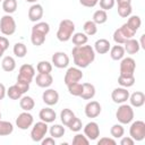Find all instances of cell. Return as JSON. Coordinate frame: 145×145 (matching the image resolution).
<instances>
[{
	"label": "cell",
	"mask_w": 145,
	"mask_h": 145,
	"mask_svg": "<svg viewBox=\"0 0 145 145\" xmlns=\"http://www.w3.org/2000/svg\"><path fill=\"white\" fill-rule=\"evenodd\" d=\"M17 87H18V89L23 93V94H25L28 89H29V83H26V82H22V80H17L16 82V84H15Z\"/></svg>",
	"instance_id": "cell-49"
},
{
	"label": "cell",
	"mask_w": 145,
	"mask_h": 145,
	"mask_svg": "<svg viewBox=\"0 0 145 145\" xmlns=\"http://www.w3.org/2000/svg\"><path fill=\"white\" fill-rule=\"evenodd\" d=\"M45 37H46V35L37 33V32H32L31 33V42H32L33 45H36V46L42 45L45 42Z\"/></svg>",
	"instance_id": "cell-40"
},
{
	"label": "cell",
	"mask_w": 145,
	"mask_h": 145,
	"mask_svg": "<svg viewBox=\"0 0 145 145\" xmlns=\"http://www.w3.org/2000/svg\"><path fill=\"white\" fill-rule=\"evenodd\" d=\"M34 77H35V69L31 63H24L23 66H20L17 80H22V82H26L31 84Z\"/></svg>",
	"instance_id": "cell-8"
},
{
	"label": "cell",
	"mask_w": 145,
	"mask_h": 145,
	"mask_svg": "<svg viewBox=\"0 0 145 145\" xmlns=\"http://www.w3.org/2000/svg\"><path fill=\"white\" fill-rule=\"evenodd\" d=\"M135 140L130 136H122L120 139V145H134Z\"/></svg>",
	"instance_id": "cell-51"
},
{
	"label": "cell",
	"mask_w": 145,
	"mask_h": 145,
	"mask_svg": "<svg viewBox=\"0 0 145 145\" xmlns=\"http://www.w3.org/2000/svg\"><path fill=\"white\" fill-rule=\"evenodd\" d=\"M2 1H3V0H0V2H2Z\"/></svg>",
	"instance_id": "cell-58"
},
{
	"label": "cell",
	"mask_w": 145,
	"mask_h": 145,
	"mask_svg": "<svg viewBox=\"0 0 145 145\" xmlns=\"http://www.w3.org/2000/svg\"><path fill=\"white\" fill-rule=\"evenodd\" d=\"M83 29L87 36H93L97 33V25L93 20H86L83 25Z\"/></svg>",
	"instance_id": "cell-35"
},
{
	"label": "cell",
	"mask_w": 145,
	"mask_h": 145,
	"mask_svg": "<svg viewBox=\"0 0 145 145\" xmlns=\"http://www.w3.org/2000/svg\"><path fill=\"white\" fill-rule=\"evenodd\" d=\"M135 69H136V61L133 58L123 57L120 60V66H119L120 75H134Z\"/></svg>",
	"instance_id": "cell-12"
},
{
	"label": "cell",
	"mask_w": 145,
	"mask_h": 145,
	"mask_svg": "<svg viewBox=\"0 0 145 145\" xmlns=\"http://www.w3.org/2000/svg\"><path fill=\"white\" fill-rule=\"evenodd\" d=\"M110 48H111V44H110V42H109L106 39H100V40L95 41V43H94V48H93V49H94L95 53H99V54H105V53L109 52Z\"/></svg>",
	"instance_id": "cell-21"
},
{
	"label": "cell",
	"mask_w": 145,
	"mask_h": 145,
	"mask_svg": "<svg viewBox=\"0 0 145 145\" xmlns=\"http://www.w3.org/2000/svg\"><path fill=\"white\" fill-rule=\"evenodd\" d=\"M118 84H119L121 87L129 88V87L134 86V84H135V76H134V75H120V74H119Z\"/></svg>",
	"instance_id": "cell-26"
},
{
	"label": "cell",
	"mask_w": 145,
	"mask_h": 145,
	"mask_svg": "<svg viewBox=\"0 0 145 145\" xmlns=\"http://www.w3.org/2000/svg\"><path fill=\"white\" fill-rule=\"evenodd\" d=\"M43 14H44V10H43L42 5L33 3L28 9V19L33 23H37L43 17Z\"/></svg>",
	"instance_id": "cell-17"
},
{
	"label": "cell",
	"mask_w": 145,
	"mask_h": 145,
	"mask_svg": "<svg viewBox=\"0 0 145 145\" xmlns=\"http://www.w3.org/2000/svg\"><path fill=\"white\" fill-rule=\"evenodd\" d=\"M39 118H40V120H42L46 123H51V122H54V120L57 119V113L53 109H51L50 106H46V108H43L40 110Z\"/></svg>",
	"instance_id": "cell-18"
},
{
	"label": "cell",
	"mask_w": 145,
	"mask_h": 145,
	"mask_svg": "<svg viewBox=\"0 0 145 145\" xmlns=\"http://www.w3.org/2000/svg\"><path fill=\"white\" fill-rule=\"evenodd\" d=\"M75 117H76V116H75V113L72 112V110H70V109H68V108L63 109V110L60 112V120H61L62 125L66 126V127L71 122V120H72Z\"/></svg>",
	"instance_id": "cell-31"
},
{
	"label": "cell",
	"mask_w": 145,
	"mask_h": 145,
	"mask_svg": "<svg viewBox=\"0 0 145 145\" xmlns=\"http://www.w3.org/2000/svg\"><path fill=\"white\" fill-rule=\"evenodd\" d=\"M111 99L114 103L117 104H122V103H126L129 99V91L125 87H117L112 91L111 93Z\"/></svg>",
	"instance_id": "cell-13"
},
{
	"label": "cell",
	"mask_w": 145,
	"mask_h": 145,
	"mask_svg": "<svg viewBox=\"0 0 145 145\" xmlns=\"http://www.w3.org/2000/svg\"><path fill=\"white\" fill-rule=\"evenodd\" d=\"M84 135L88 138V140H96L100 136V127L95 121L87 122L84 127Z\"/></svg>",
	"instance_id": "cell-14"
},
{
	"label": "cell",
	"mask_w": 145,
	"mask_h": 145,
	"mask_svg": "<svg viewBox=\"0 0 145 145\" xmlns=\"http://www.w3.org/2000/svg\"><path fill=\"white\" fill-rule=\"evenodd\" d=\"M72 41V44L75 46H79V45H84V44H87V41H88V36L85 34V33H82V32H77V33H74L71 39Z\"/></svg>",
	"instance_id": "cell-30"
},
{
	"label": "cell",
	"mask_w": 145,
	"mask_h": 145,
	"mask_svg": "<svg viewBox=\"0 0 145 145\" xmlns=\"http://www.w3.org/2000/svg\"><path fill=\"white\" fill-rule=\"evenodd\" d=\"M7 95L9 99L11 100H19L24 94L18 89V87L16 85H11L8 89H7Z\"/></svg>",
	"instance_id": "cell-42"
},
{
	"label": "cell",
	"mask_w": 145,
	"mask_h": 145,
	"mask_svg": "<svg viewBox=\"0 0 145 145\" xmlns=\"http://www.w3.org/2000/svg\"><path fill=\"white\" fill-rule=\"evenodd\" d=\"M14 131V125L10 121L0 119V136H9Z\"/></svg>",
	"instance_id": "cell-34"
},
{
	"label": "cell",
	"mask_w": 145,
	"mask_h": 145,
	"mask_svg": "<svg viewBox=\"0 0 145 145\" xmlns=\"http://www.w3.org/2000/svg\"><path fill=\"white\" fill-rule=\"evenodd\" d=\"M92 20H93L96 25H102V24H104V23L108 20V14H106V11L103 10V9H99V10L94 11L93 17H92Z\"/></svg>",
	"instance_id": "cell-32"
},
{
	"label": "cell",
	"mask_w": 145,
	"mask_h": 145,
	"mask_svg": "<svg viewBox=\"0 0 145 145\" xmlns=\"http://www.w3.org/2000/svg\"><path fill=\"white\" fill-rule=\"evenodd\" d=\"M19 106L23 111H31L35 106V101L33 100L32 96L28 95H23L19 99Z\"/></svg>",
	"instance_id": "cell-25"
},
{
	"label": "cell",
	"mask_w": 145,
	"mask_h": 145,
	"mask_svg": "<svg viewBox=\"0 0 145 145\" xmlns=\"http://www.w3.org/2000/svg\"><path fill=\"white\" fill-rule=\"evenodd\" d=\"M118 6H123V5H131V0H116Z\"/></svg>",
	"instance_id": "cell-54"
},
{
	"label": "cell",
	"mask_w": 145,
	"mask_h": 145,
	"mask_svg": "<svg viewBox=\"0 0 145 145\" xmlns=\"http://www.w3.org/2000/svg\"><path fill=\"white\" fill-rule=\"evenodd\" d=\"M127 26L133 31V32H137L138 29H139V27H140V25H142V19H140V17L139 16H137V15H130L129 17H128V20H127Z\"/></svg>",
	"instance_id": "cell-28"
},
{
	"label": "cell",
	"mask_w": 145,
	"mask_h": 145,
	"mask_svg": "<svg viewBox=\"0 0 145 145\" xmlns=\"http://www.w3.org/2000/svg\"><path fill=\"white\" fill-rule=\"evenodd\" d=\"M79 3L86 8H94L99 3V0H79Z\"/></svg>",
	"instance_id": "cell-50"
},
{
	"label": "cell",
	"mask_w": 145,
	"mask_h": 145,
	"mask_svg": "<svg viewBox=\"0 0 145 145\" xmlns=\"http://www.w3.org/2000/svg\"><path fill=\"white\" fill-rule=\"evenodd\" d=\"M123 49H125V52H127L128 54H136L139 50H140V45L138 43L137 40H135L134 37L127 40L125 43H123Z\"/></svg>",
	"instance_id": "cell-22"
},
{
	"label": "cell",
	"mask_w": 145,
	"mask_h": 145,
	"mask_svg": "<svg viewBox=\"0 0 145 145\" xmlns=\"http://www.w3.org/2000/svg\"><path fill=\"white\" fill-rule=\"evenodd\" d=\"M48 131L50 133V136H51V137H53V138H61V137L65 135L66 129H65V127H63L62 125H60V123H54V125H52V126L49 128Z\"/></svg>",
	"instance_id": "cell-29"
},
{
	"label": "cell",
	"mask_w": 145,
	"mask_h": 145,
	"mask_svg": "<svg viewBox=\"0 0 145 145\" xmlns=\"http://www.w3.org/2000/svg\"><path fill=\"white\" fill-rule=\"evenodd\" d=\"M32 32H37V33L48 35L49 32H50V25L46 22H37L32 27Z\"/></svg>",
	"instance_id": "cell-36"
},
{
	"label": "cell",
	"mask_w": 145,
	"mask_h": 145,
	"mask_svg": "<svg viewBox=\"0 0 145 145\" xmlns=\"http://www.w3.org/2000/svg\"><path fill=\"white\" fill-rule=\"evenodd\" d=\"M42 100L48 106L56 105L59 102V93L53 88H45V91L42 94Z\"/></svg>",
	"instance_id": "cell-15"
},
{
	"label": "cell",
	"mask_w": 145,
	"mask_h": 145,
	"mask_svg": "<svg viewBox=\"0 0 145 145\" xmlns=\"http://www.w3.org/2000/svg\"><path fill=\"white\" fill-rule=\"evenodd\" d=\"M110 57H111V59L112 60H114V61H119V60H121L123 57H125V49H123V46L121 45V44H117V45H113V46H111L110 48Z\"/></svg>",
	"instance_id": "cell-24"
},
{
	"label": "cell",
	"mask_w": 145,
	"mask_h": 145,
	"mask_svg": "<svg viewBox=\"0 0 145 145\" xmlns=\"http://www.w3.org/2000/svg\"><path fill=\"white\" fill-rule=\"evenodd\" d=\"M51 63H52V66H54L56 68H59V69L67 68L69 65V57L67 53H65L62 51L54 52L51 58Z\"/></svg>",
	"instance_id": "cell-11"
},
{
	"label": "cell",
	"mask_w": 145,
	"mask_h": 145,
	"mask_svg": "<svg viewBox=\"0 0 145 145\" xmlns=\"http://www.w3.org/2000/svg\"><path fill=\"white\" fill-rule=\"evenodd\" d=\"M9 48V40L6 36H0V58L3 57V53Z\"/></svg>",
	"instance_id": "cell-47"
},
{
	"label": "cell",
	"mask_w": 145,
	"mask_h": 145,
	"mask_svg": "<svg viewBox=\"0 0 145 145\" xmlns=\"http://www.w3.org/2000/svg\"><path fill=\"white\" fill-rule=\"evenodd\" d=\"M75 23L70 19H62L59 23L58 31H57V39L60 42H67L71 39L72 34L75 33Z\"/></svg>",
	"instance_id": "cell-2"
},
{
	"label": "cell",
	"mask_w": 145,
	"mask_h": 145,
	"mask_svg": "<svg viewBox=\"0 0 145 145\" xmlns=\"http://www.w3.org/2000/svg\"><path fill=\"white\" fill-rule=\"evenodd\" d=\"M89 140L88 138L83 134H76L72 138V145H88Z\"/></svg>",
	"instance_id": "cell-45"
},
{
	"label": "cell",
	"mask_w": 145,
	"mask_h": 145,
	"mask_svg": "<svg viewBox=\"0 0 145 145\" xmlns=\"http://www.w3.org/2000/svg\"><path fill=\"white\" fill-rule=\"evenodd\" d=\"M117 142L116 139L112 137H102L97 140V145H116Z\"/></svg>",
	"instance_id": "cell-48"
},
{
	"label": "cell",
	"mask_w": 145,
	"mask_h": 145,
	"mask_svg": "<svg viewBox=\"0 0 145 145\" xmlns=\"http://www.w3.org/2000/svg\"><path fill=\"white\" fill-rule=\"evenodd\" d=\"M6 95H7V89H6V86H5L2 83H0V101H1V100H3Z\"/></svg>",
	"instance_id": "cell-53"
},
{
	"label": "cell",
	"mask_w": 145,
	"mask_h": 145,
	"mask_svg": "<svg viewBox=\"0 0 145 145\" xmlns=\"http://www.w3.org/2000/svg\"><path fill=\"white\" fill-rule=\"evenodd\" d=\"M135 34H136V33L133 32V31L127 26V24L125 23V24L121 25V27L117 28V29L113 32L112 37H113V41H114L117 44H123L127 40L134 37Z\"/></svg>",
	"instance_id": "cell-4"
},
{
	"label": "cell",
	"mask_w": 145,
	"mask_h": 145,
	"mask_svg": "<svg viewBox=\"0 0 145 145\" xmlns=\"http://www.w3.org/2000/svg\"><path fill=\"white\" fill-rule=\"evenodd\" d=\"M0 32L5 36H10L16 32V22L14 17L9 14H6L0 19Z\"/></svg>",
	"instance_id": "cell-5"
},
{
	"label": "cell",
	"mask_w": 145,
	"mask_h": 145,
	"mask_svg": "<svg viewBox=\"0 0 145 145\" xmlns=\"http://www.w3.org/2000/svg\"><path fill=\"white\" fill-rule=\"evenodd\" d=\"M17 7H18V3H17V0H3L2 1V9L6 14H14L16 10H17Z\"/></svg>",
	"instance_id": "cell-33"
},
{
	"label": "cell",
	"mask_w": 145,
	"mask_h": 145,
	"mask_svg": "<svg viewBox=\"0 0 145 145\" xmlns=\"http://www.w3.org/2000/svg\"><path fill=\"white\" fill-rule=\"evenodd\" d=\"M42 145H56V138L49 136V137H44L41 142H40Z\"/></svg>",
	"instance_id": "cell-52"
},
{
	"label": "cell",
	"mask_w": 145,
	"mask_h": 145,
	"mask_svg": "<svg viewBox=\"0 0 145 145\" xmlns=\"http://www.w3.org/2000/svg\"><path fill=\"white\" fill-rule=\"evenodd\" d=\"M35 83L41 88H48L53 83V77L51 74H37L35 77Z\"/></svg>",
	"instance_id": "cell-19"
},
{
	"label": "cell",
	"mask_w": 145,
	"mask_h": 145,
	"mask_svg": "<svg viewBox=\"0 0 145 145\" xmlns=\"http://www.w3.org/2000/svg\"><path fill=\"white\" fill-rule=\"evenodd\" d=\"M118 15L122 18H128L131 12H133V8L131 5H123V6H118Z\"/></svg>",
	"instance_id": "cell-43"
},
{
	"label": "cell",
	"mask_w": 145,
	"mask_h": 145,
	"mask_svg": "<svg viewBox=\"0 0 145 145\" xmlns=\"http://www.w3.org/2000/svg\"><path fill=\"white\" fill-rule=\"evenodd\" d=\"M72 60L76 67L83 69L87 68L95 60V51L93 46L84 44L79 46H74L71 50Z\"/></svg>",
	"instance_id": "cell-1"
},
{
	"label": "cell",
	"mask_w": 145,
	"mask_h": 145,
	"mask_svg": "<svg viewBox=\"0 0 145 145\" xmlns=\"http://www.w3.org/2000/svg\"><path fill=\"white\" fill-rule=\"evenodd\" d=\"M144 39H145V34H142V35H140V41H138V43H139V45H140V49H145Z\"/></svg>",
	"instance_id": "cell-55"
},
{
	"label": "cell",
	"mask_w": 145,
	"mask_h": 145,
	"mask_svg": "<svg viewBox=\"0 0 145 145\" xmlns=\"http://www.w3.org/2000/svg\"><path fill=\"white\" fill-rule=\"evenodd\" d=\"M110 134L113 138H121L125 134V128L121 123H116L110 128Z\"/></svg>",
	"instance_id": "cell-41"
},
{
	"label": "cell",
	"mask_w": 145,
	"mask_h": 145,
	"mask_svg": "<svg viewBox=\"0 0 145 145\" xmlns=\"http://www.w3.org/2000/svg\"><path fill=\"white\" fill-rule=\"evenodd\" d=\"M1 67L5 71L7 72H11L15 70L16 68V61L15 59L11 57V56H6L2 58V61H1Z\"/></svg>",
	"instance_id": "cell-27"
},
{
	"label": "cell",
	"mask_w": 145,
	"mask_h": 145,
	"mask_svg": "<svg viewBox=\"0 0 145 145\" xmlns=\"http://www.w3.org/2000/svg\"><path fill=\"white\" fill-rule=\"evenodd\" d=\"M99 3H100V8L106 11L114 7L116 0H99Z\"/></svg>",
	"instance_id": "cell-46"
},
{
	"label": "cell",
	"mask_w": 145,
	"mask_h": 145,
	"mask_svg": "<svg viewBox=\"0 0 145 145\" xmlns=\"http://www.w3.org/2000/svg\"><path fill=\"white\" fill-rule=\"evenodd\" d=\"M129 102L133 108H140L145 103V94L140 91H136L133 94H129Z\"/></svg>",
	"instance_id": "cell-20"
},
{
	"label": "cell",
	"mask_w": 145,
	"mask_h": 145,
	"mask_svg": "<svg viewBox=\"0 0 145 145\" xmlns=\"http://www.w3.org/2000/svg\"><path fill=\"white\" fill-rule=\"evenodd\" d=\"M0 119H1V112H0Z\"/></svg>",
	"instance_id": "cell-57"
},
{
	"label": "cell",
	"mask_w": 145,
	"mask_h": 145,
	"mask_svg": "<svg viewBox=\"0 0 145 145\" xmlns=\"http://www.w3.org/2000/svg\"><path fill=\"white\" fill-rule=\"evenodd\" d=\"M33 123H34V118L29 113V111H23L16 118V127H18V129L27 130L33 126Z\"/></svg>",
	"instance_id": "cell-9"
},
{
	"label": "cell",
	"mask_w": 145,
	"mask_h": 145,
	"mask_svg": "<svg viewBox=\"0 0 145 145\" xmlns=\"http://www.w3.org/2000/svg\"><path fill=\"white\" fill-rule=\"evenodd\" d=\"M36 70L40 74H51L52 71V63L46 60H41L36 65Z\"/></svg>",
	"instance_id": "cell-38"
},
{
	"label": "cell",
	"mask_w": 145,
	"mask_h": 145,
	"mask_svg": "<svg viewBox=\"0 0 145 145\" xmlns=\"http://www.w3.org/2000/svg\"><path fill=\"white\" fill-rule=\"evenodd\" d=\"M83 77H84V74H83L80 68H78V67H70V68L67 69L66 74H65L63 82H65V84L67 86L68 84L80 82Z\"/></svg>",
	"instance_id": "cell-10"
},
{
	"label": "cell",
	"mask_w": 145,
	"mask_h": 145,
	"mask_svg": "<svg viewBox=\"0 0 145 145\" xmlns=\"http://www.w3.org/2000/svg\"><path fill=\"white\" fill-rule=\"evenodd\" d=\"M101 111H102V106L97 101H89L84 109L85 116L87 118H96L100 116Z\"/></svg>",
	"instance_id": "cell-16"
},
{
	"label": "cell",
	"mask_w": 145,
	"mask_h": 145,
	"mask_svg": "<svg viewBox=\"0 0 145 145\" xmlns=\"http://www.w3.org/2000/svg\"><path fill=\"white\" fill-rule=\"evenodd\" d=\"M96 89L95 86L91 83H83V91L79 97H82L83 100H92L95 96Z\"/></svg>",
	"instance_id": "cell-23"
},
{
	"label": "cell",
	"mask_w": 145,
	"mask_h": 145,
	"mask_svg": "<svg viewBox=\"0 0 145 145\" xmlns=\"http://www.w3.org/2000/svg\"><path fill=\"white\" fill-rule=\"evenodd\" d=\"M12 52L17 58H24L27 54V46L22 42H17L12 48Z\"/></svg>",
	"instance_id": "cell-37"
},
{
	"label": "cell",
	"mask_w": 145,
	"mask_h": 145,
	"mask_svg": "<svg viewBox=\"0 0 145 145\" xmlns=\"http://www.w3.org/2000/svg\"><path fill=\"white\" fill-rule=\"evenodd\" d=\"M134 109L130 104L122 103L119 105V108L116 111V118L119 123L121 125H128L134 120Z\"/></svg>",
	"instance_id": "cell-3"
},
{
	"label": "cell",
	"mask_w": 145,
	"mask_h": 145,
	"mask_svg": "<svg viewBox=\"0 0 145 145\" xmlns=\"http://www.w3.org/2000/svg\"><path fill=\"white\" fill-rule=\"evenodd\" d=\"M129 136L135 142H142L145 138V122L143 120L133 121L129 127Z\"/></svg>",
	"instance_id": "cell-7"
},
{
	"label": "cell",
	"mask_w": 145,
	"mask_h": 145,
	"mask_svg": "<svg viewBox=\"0 0 145 145\" xmlns=\"http://www.w3.org/2000/svg\"><path fill=\"white\" fill-rule=\"evenodd\" d=\"M67 127L69 128V130L74 131V133H78V131H80L82 128H83V122H82V120H80L79 118L75 117V118L71 120V122H70Z\"/></svg>",
	"instance_id": "cell-44"
},
{
	"label": "cell",
	"mask_w": 145,
	"mask_h": 145,
	"mask_svg": "<svg viewBox=\"0 0 145 145\" xmlns=\"http://www.w3.org/2000/svg\"><path fill=\"white\" fill-rule=\"evenodd\" d=\"M67 88H68V92H69L70 95L80 96L82 91H83V84H80L79 82H77V83H71V84H68V85H67Z\"/></svg>",
	"instance_id": "cell-39"
},
{
	"label": "cell",
	"mask_w": 145,
	"mask_h": 145,
	"mask_svg": "<svg viewBox=\"0 0 145 145\" xmlns=\"http://www.w3.org/2000/svg\"><path fill=\"white\" fill-rule=\"evenodd\" d=\"M48 130H49L48 123L42 121V120L36 122V123H33L32 129H31V138H32V140L35 142V143H40L45 137Z\"/></svg>",
	"instance_id": "cell-6"
},
{
	"label": "cell",
	"mask_w": 145,
	"mask_h": 145,
	"mask_svg": "<svg viewBox=\"0 0 145 145\" xmlns=\"http://www.w3.org/2000/svg\"><path fill=\"white\" fill-rule=\"evenodd\" d=\"M26 2H29V3H36L37 0H25Z\"/></svg>",
	"instance_id": "cell-56"
}]
</instances>
